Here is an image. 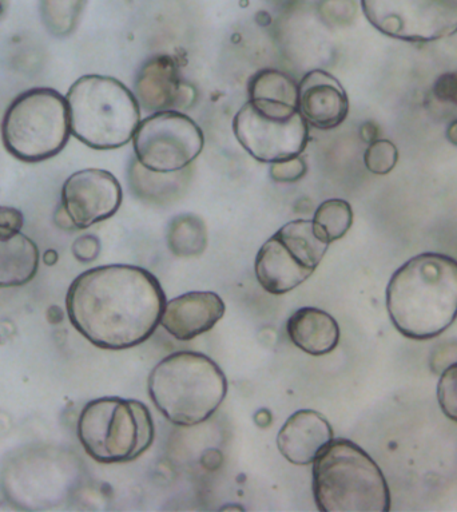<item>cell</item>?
<instances>
[{
    "label": "cell",
    "mask_w": 457,
    "mask_h": 512,
    "mask_svg": "<svg viewBox=\"0 0 457 512\" xmlns=\"http://www.w3.org/2000/svg\"><path fill=\"white\" fill-rule=\"evenodd\" d=\"M166 295L145 268L102 265L83 272L66 296L70 323L95 347L123 351L149 340L161 323Z\"/></svg>",
    "instance_id": "obj_1"
},
{
    "label": "cell",
    "mask_w": 457,
    "mask_h": 512,
    "mask_svg": "<svg viewBox=\"0 0 457 512\" xmlns=\"http://www.w3.org/2000/svg\"><path fill=\"white\" fill-rule=\"evenodd\" d=\"M387 309L408 339L440 336L457 319V261L447 254H417L393 273Z\"/></svg>",
    "instance_id": "obj_2"
},
{
    "label": "cell",
    "mask_w": 457,
    "mask_h": 512,
    "mask_svg": "<svg viewBox=\"0 0 457 512\" xmlns=\"http://www.w3.org/2000/svg\"><path fill=\"white\" fill-rule=\"evenodd\" d=\"M147 390L157 410L178 427H194L216 414L228 380L216 361L202 353L174 352L153 368Z\"/></svg>",
    "instance_id": "obj_3"
},
{
    "label": "cell",
    "mask_w": 457,
    "mask_h": 512,
    "mask_svg": "<svg viewBox=\"0 0 457 512\" xmlns=\"http://www.w3.org/2000/svg\"><path fill=\"white\" fill-rule=\"evenodd\" d=\"M313 496L321 512H388L387 479L356 443L333 439L313 463Z\"/></svg>",
    "instance_id": "obj_4"
},
{
    "label": "cell",
    "mask_w": 457,
    "mask_h": 512,
    "mask_svg": "<svg viewBox=\"0 0 457 512\" xmlns=\"http://www.w3.org/2000/svg\"><path fill=\"white\" fill-rule=\"evenodd\" d=\"M71 134L94 150L122 148L141 123L133 91L106 75H83L66 94Z\"/></svg>",
    "instance_id": "obj_5"
},
{
    "label": "cell",
    "mask_w": 457,
    "mask_h": 512,
    "mask_svg": "<svg viewBox=\"0 0 457 512\" xmlns=\"http://www.w3.org/2000/svg\"><path fill=\"white\" fill-rule=\"evenodd\" d=\"M78 438L86 454L102 464L129 463L153 446V416L138 400L99 398L79 415Z\"/></svg>",
    "instance_id": "obj_6"
},
{
    "label": "cell",
    "mask_w": 457,
    "mask_h": 512,
    "mask_svg": "<svg viewBox=\"0 0 457 512\" xmlns=\"http://www.w3.org/2000/svg\"><path fill=\"white\" fill-rule=\"evenodd\" d=\"M0 130L3 145L17 160L29 164L50 160L70 140L66 97L49 87L27 90L7 107Z\"/></svg>",
    "instance_id": "obj_7"
},
{
    "label": "cell",
    "mask_w": 457,
    "mask_h": 512,
    "mask_svg": "<svg viewBox=\"0 0 457 512\" xmlns=\"http://www.w3.org/2000/svg\"><path fill=\"white\" fill-rule=\"evenodd\" d=\"M329 245L312 220L288 222L258 250L254 263L258 283L272 295L293 291L316 272Z\"/></svg>",
    "instance_id": "obj_8"
},
{
    "label": "cell",
    "mask_w": 457,
    "mask_h": 512,
    "mask_svg": "<svg viewBox=\"0 0 457 512\" xmlns=\"http://www.w3.org/2000/svg\"><path fill=\"white\" fill-rule=\"evenodd\" d=\"M233 133L254 160L274 164L304 153L309 125L296 106L249 99L234 115Z\"/></svg>",
    "instance_id": "obj_9"
},
{
    "label": "cell",
    "mask_w": 457,
    "mask_h": 512,
    "mask_svg": "<svg viewBox=\"0 0 457 512\" xmlns=\"http://www.w3.org/2000/svg\"><path fill=\"white\" fill-rule=\"evenodd\" d=\"M205 146L204 132L189 115L158 111L142 119L133 137L134 157L156 172L189 168Z\"/></svg>",
    "instance_id": "obj_10"
},
{
    "label": "cell",
    "mask_w": 457,
    "mask_h": 512,
    "mask_svg": "<svg viewBox=\"0 0 457 512\" xmlns=\"http://www.w3.org/2000/svg\"><path fill=\"white\" fill-rule=\"evenodd\" d=\"M365 18L397 41L428 43L457 33V0H361Z\"/></svg>",
    "instance_id": "obj_11"
},
{
    "label": "cell",
    "mask_w": 457,
    "mask_h": 512,
    "mask_svg": "<svg viewBox=\"0 0 457 512\" xmlns=\"http://www.w3.org/2000/svg\"><path fill=\"white\" fill-rule=\"evenodd\" d=\"M61 200L75 229H87L118 212L123 200L122 186L107 170H79L63 184Z\"/></svg>",
    "instance_id": "obj_12"
},
{
    "label": "cell",
    "mask_w": 457,
    "mask_h": 512,
    "mask_svg": "<svg viewBox=\"0 0 457 512\" xmlns=\"http://www.w3.org/2000/svg\"><path fill=\"white\" fill-rule=\"evenodd\" d=\"M133 94L145 113L182 110L196 101V90L182 81L176 59L166 54L147 59L134 79Z\"/></svg>",
    "instance_id": "obj_13"
},
{
    "label": "cell",
    "mask_w": 457,
    "mask_h": 512,
    "mask_svg": "<svg viewBox=\"0 0 457 512\" xmlns=\"http://www.w3.org/2000/svg\"><path fill=\"white\" fill-rule=\"evenodd\" d=\"M297 109L309 126L336 129L348 117V94L328 71L312 70L298 83Z\"/></svg>",
    "instance_id": "obj_14"
},
{
    "label": "cell",
    "mask_w": 457,
    "mask_h": 512,
    "mask_svg": "<svg viewBox=\"0 0 457 512\" xmlns=\"http://www.w3.org/2000/svg\"><path fill=\"white\" fill-rule=\"evenodd\" d=\"M224 300L214 292H189L166 301L161 325L180 341H190L209 332L224 317Z\"/></svg>",
    "instance_id": "obj_15"
},
{
    "label": "cell",
    "mask_w": 457,
    "mask_h": 512,
    "mask_svg": "<svg viewBox=\"0 0 457 512\" xmlns=\"http://www.w3.org/2000/svg\"><path fill=\"white\" fill-rule=\"evenodd\" d=\"M331 423L320 412H294L277 435V447L289 463L308 466L332 443Z\"/></svg>",
    "instance_id": "obj_16"
},
{
    "label": "cell",
    "mask_w": 457,
    "mask_h": 512,
    "mask_svg": "<svg viewBox=\"0 0 457 512\" xmlns=\"http://www.w3.org/2000/svg\"><path fill=\"white\" fill-rule=\"evenodd\" d=\"M192 176L190 166L180 172H156L145 168L135 157L127 168L130 192L139 201L153 206H169L180 201L188 192Z\"/></svg>",
    "instance_id": "obj_17"
},
{
    "label": "cell",
    "mask_w": 457,
    "mask_h": 512,
    "mask_svg": "<svg viewBox=\"0 0 457 512\" xmlns=\"http://www.w3.org/2000/svg\"><path fill=\"white\" fill-rule=\"evenodd\" d=\"M290 341L311 356H325L335 351L340 341V328L335 317L323 309H297L286 323Z\"/></svg>",
    "instance_id": "obj_18"
},
{
    "label": "cell",
    "mask_w": 457,
    "mask_h": 512,
    "mask_svg": "<svg viewBox=\"0 0 457 512\" xmlns=\"http://www.w3.org/2000/svg\"><path fill=\"white\" fill-rule=\"evenodd\" d=\"M41 261L38 245L25 234L0 238V288L22 287L37 275Z\"/></svg>",
    "instance_id": "obj_19"
},
{
    "label": "cell",
    "mask_w": 457,
    "mask_h": 512,
    "mask_svg": "<svg viewBox=\"0 0 457 512\" xmlns=\"http://www.w3.org/2000/svg\"><path fill=\"white\" fill-rule=\"evenodd\" d=\"M166 244L180 259L201 256L208 248V229L204 220L193 213L178 214L169 222Z\"/></svg>",
    "instance_id": "obj_20"
},
{
    "label": "cell",
    "mask_w": 457,
    "mask_h": 512,
    "mask_svg": "<svg viewBox=\"0 0 457 512\" xmlns=\"http://www.w3.org/2000/svg\"><path fill=\"white\" fill-rule=\"evenodd\" d=\"M249 99L286 103L297 107L298 83L284 71L264 69L250 78Z\"/></svg>",
    "instance_id": "obj_21"
},
{
    "label": "cell",
    "mask_w": 457,
    "mask_h": 512,
    "mask_svg": "<svg viewBox=\"0 0 457 512\" xmlns=\"http://www.w3.org/2000/svg\"><path fill=\"white\" fill-rule=\"evenodd\" d=\"M317 232L329 242L341 240L352 228L353 210L348 201L340 198L324 201L312 218Z\"/></svg>",
    "instance_id": "obj_22"
},
{
    "label": "cell",
    "mask_w": 457,
    "mask_h": 512,
    "mask_svg": "<svg viewBox=\"0 0 457 512\" xmlns=\"http://www.w3.org/2000/svg\"><path fill=\"white\" fill-rule=\"evenodd\" d=\"M85 6L86 0H42V21L54 37H69L77 29Z\"/></svg>",
    "instance_id": "obj_23"
},
{
    "label": "cell",
    "mask_w": 457,
    "mask_h": 512,
    "mask_svg": "<svg viewBox=\"0 0 457 512\" xmlns=\"http://www.w3.org/2000/svg\"><path fill=\"white\" fill-rule=\"evenodd\" d=\"M399 161V150L395 144L388 140H379L371 142L364 153L365 168L377 176H385L395 169Z\"/></svg>",
    "instance_id": "obj_24"
},
{
    "label": "cell",
    "mask_w": 457,
    "mask_h": 512,
    "mask_svg": "<svg viewBox=\"0 0 457 512\" xmlns=\"http://www.w3.org/2000/svg\"><path fill=\"white\" fill-rule=\"evenodd\" d=\"M437 400L448 419L457 422V363L448 365L437 384Z\"/></svg>",
    "instance_id": "obj_25"
},
{
    "label": "cell",
    "mask_w": 457,
    "mask_h": 512,
    "mask_svg": "<svg viewBox=\"0 0 457 512\" xmlns=\"http://www.w3.org/2000/svg\"><path fill=\"white\" fill-rule=\"evenodd\" d=\"M270 177L278 184H294L307 174V164L301 156L270 164Z\"/></svg>",
    "instance_id": "obj_26"
},
{
    "label": "cell",
    "mask_w": 457,
    "mask_h": 512,
    "mask_svg": "<svg viewBox=\"0 0 457 512\" xmlns=\"http://www.w3.org/2000/svg\"><path fill=\"white\" fill-rule=\"evenodd\" d=\"M437 101L457 106V70L441 74L432 87Z\"/></svg>",
    "instance_id": "obj_27"
},
{
    "label": "cell",
    "mask_w": 457,
    "mask_h": 512,
    "mask_svg": "<svg viewBox=\"0 0 457 512\" xmlns=\"http://www.w3.org/2000/svg\"><path fill=\"white\" fill-rule=\"evenodd\" d=\"M25 217L21 210L13 206H0V238H9L21 233Z\"/></svg>",
    "instance_id": "obj_28"
},
{
    "label": "cell",
    "mask_w": 457,
    "mask_h": 512,
    "mask_svg": "<svg viewBox=\"0 0 457 512\" xmlns=\"http://www.w3.org/2000/svg\"><path fill=\"white\" fill-rule=\"evenodd\" d=\"M99 253H101V241L95 236L87 234L74 241L73 254L81 263H93L98 259Z\"/></svg>",
    "instance_id": "obj_29"
},
{
    "label": "cell",
    "mask_w": 457,
    "mask_h": 512,
    "mask_svg": "<svg viewBox=\"0 0 457 512\" xmlns=\"http://www.w3.org/2000/svg\"><path fill=\"white\" fill-rule=\"evenodd\" d=\"M377 134H379L377 127L375 123L372 122L365 123L363 129H361V136H363L364 140L369 142V144L377 140Z\"/></svg>",
    "instance_id": "obj_30"
},
{
    "label": "cell",
    "mask_w": 457,
    "mask_h": 512,
    "mask_svg": "<svg viewBox=\"0 0 457 512\" xmlns=\"http://www.w3.org/2000/svg\"><path fill=\"white\" fill-rule=\"evenodd\" d=\"M445 136H447V140L451 142L452 145L457 146V119H453V121L449 123Z\"/></svg>",
    "instance_id": "obj_31"
},
{
    "label": "cell",
    "mask_w": 457,
    "mask_h": 512,
    "mask_svg": "<svg viewBox=\"0 0 457 512\" xmlns=\"http://www.w3.org/2000/svg\"><path fill=\"white\" fill-rule=\"evenodd\" d=\"M6 10V0H0V15L5 13Z\"/></svg>",
    "instance_id": "obj_32"
}]
</instances>
